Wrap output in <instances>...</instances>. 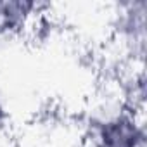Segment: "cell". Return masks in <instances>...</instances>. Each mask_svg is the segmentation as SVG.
<instances>
[{
	"instance_id": "6da1fadb",
	"label": "cell",
	"mask_w": 147,
	"mask_h": 147,
	"mask_svg": "<svg viewBox=\"0 0 147 147\" xmlns=\"http://www.w3.org/2000/svg\"><path fill=\"white\" fill-rule=\"evenodd\" d=\"M5 119H7V113H5V107H4L2 100H0V128L5 125Z\"/></svg>"
}]
</instances>
